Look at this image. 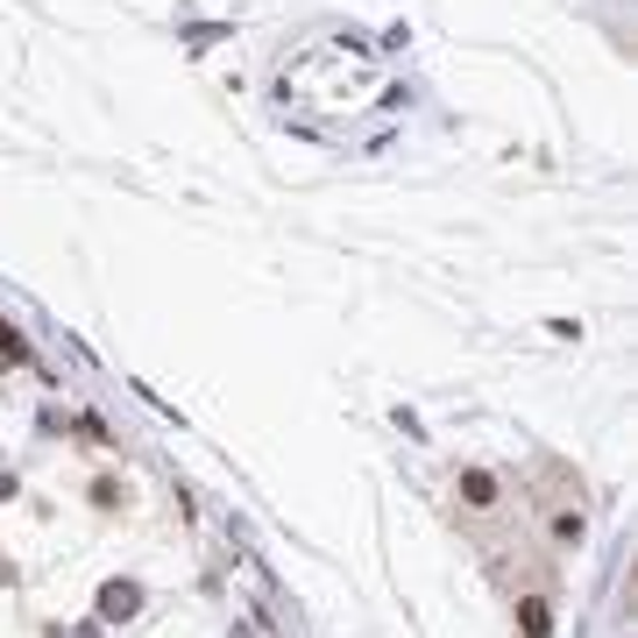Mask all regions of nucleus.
Masks as SVG:
<instances>
[{
	"label": "nucleus",
	"mask_w": 638,
	"mask_h": 638,
	"mask_svg": "<svg viewBox=\"0 0 638 638\" xmlns=\"http://www.w3.org/2000/svg\"><path fill=\"white\" fill-rule=\"evenodd\" d=\"M518 625H526V638H547V631H553V610H547V603L532 596V603L518 610Z\"/></svg>",
	"instance_id": "nucleus-1"
},
{
	"label": "nucleus",
	"mask_w": 638,
	"mask_h": 638,
	"mask_svg": "<svg viewBox=\"0 0 638 638\" xmlns=\"http://www.w3.org/2000/svg\"><path fill=\"white\" fill-rule=\"evenodd\" d=\"M461 490H469L475 504H490V497H497V482H490V475H461Z\"/></svg>",
	"instance_id": "nucleus-2"
},
{
	"label": "nucleus",
	"mask_w": 638,
	"mask_h": 638,
	"mask_svg": "<svg viewBox=\"0 0 638 638\" xmlns=\"http://www.w3.org/2000/svg\"><path fill=\"white\" fill-rule=\"evenodd\" d=\"M100 603H107L114 617H128V610H135V589H107V596H100Z\"/></svg>",
	"instance_id": "nucleus-3"
}]
</instances>
